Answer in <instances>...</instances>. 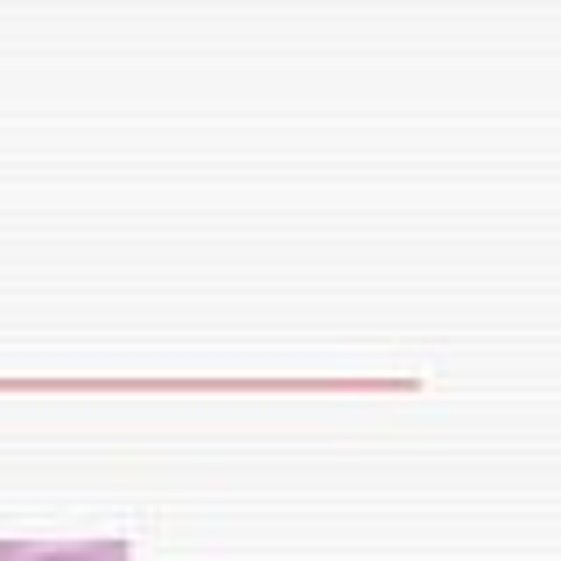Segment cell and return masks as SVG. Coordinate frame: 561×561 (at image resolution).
Listing matches in <instances>:
<instances>
[{
    "mask_svg": "<svg viewBox=\"0 0 561 561\" xmlns=\"http://www.w3.org/2000/svg\"><path fill=\"white\" fill-rule=\"evenodd\" d=\"M0 561H127L119 540H70V548H35V540H0Z\"/></svg>",
    "mask_w": 561,
    "mask_h": 561,
    "instance_id": "cell-1",
    "label": "cell"
}]
</instances>
